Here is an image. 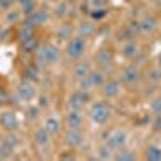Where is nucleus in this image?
Here are the masks:
<instances>
[{"instance_id":"obj_11","label":"nucleus","mask_w":161,"mask_h":161,"mask_svg":"<svg viewBox=\"0 0 161 161\" xmlns=\"http://www.w3.org/2000/svg\"><path fill=\"white\" fill-rule=\"evenodd\" d=\"M121 92L119 82L118 80H110V82H105L102 86V93L105 98H116Z\"/></svg>"},{"instance_id":"obj_10","label":"nucleus","mask_w":161,"mask_h":161,"mask_svg":"<svg viewBox=\"0 0 161 161\" xmlns=\"http://www.w3.org/2000/svg\"><path fill=\"white\" fill-rule=\"evenodd\" d=\"M139 77H140V74H139V69L136 66H127V68L121 73V80L127 86H134L139 80Z\"/></svg>"},{"instance_id":"obj_6","label":"nucleus","mask_w":161,"mask_h":161,"mask_svg":"<svg viewBox=\"0 0 161 161\" xmlns=\"http://www.w3.org/2000/svg\"><path fill=\"white\" fill-rule=\"evenodd\" d=\"M64 142L69 147H77L84 142V134L80 129H71L68 127V130L64 132Z\"/></svg>"},{"instance_id":"obj_5","label":"nucleus","mask_w":161,"mask_h":161,"mask_svg":"<svg viewBox=\"0 0 161 161\" xmlns=\"http://www.w3.org/2000/svg\"><path fill=\"white\" fill-rule=\"evenodd\" d=\"M0 124H2V127L10 132V130H16L18 129V118L15 114V111L11 110H5L0 113Z\"/></svg>"},{"instance_id":"obj_26","label":"nucleus","mask_w":161,"mask_h":161,"mask_svg":"<svg viewBox=\"0 0 161 161\" xmlns=\"http://www.w3.org/2000/svg\"><path fill=\"white\" fill-rule=\"evenodd\" d=\"M114 159H118V161H132V159H136V155H134L132 152H129V150L119 148V152H116V155H114Z\"/></svg>"},{"instance_id":"obj_16","label":"nucleus","mask_w":161,"mask_h":161,"mask_svg":"<svg viewBox=\"0 0 161 161\" xmlns=\"http://www.w3.org/2000/svg\"><path fill=\"white\" fill-rule=\"evenodd\" d=\"M90 73V63L86 61V60H80L74 64V68H73V74L76 79H80V77H84Z\"/></svg>"},{"instance_id":"obj_45","label":"nucleus","mask_w":161,"mask_h":161,"mask_svg":"<svg viewBox=\"0 0 161 161\" xmlns=\"http://www.w3.org/2000/svg\"><path fill=\"white\" fill-rule=\"evenodd\" d=\"M159 66H161V58H159Z\"/></svg>"},{"instance_id":"obj_30","label":"nucleus","mask_w":161,"mask_h":161,"mask_svg":"<svg viewBox=\"0 0 161 161\" xmlns=\"http://www.w3.org/2000/svg\"><path fill=\"white\" fill-rule=\"evenodd\" d=\"M68 3H66V2H60L57 7H55V15L58 16V18H63V16H66V15H68Z\"/></svg>"},{"instance_id":"obj_9","label":"nucleus","mask_w":161,"mask_h":161,"mask_svg":"<svg viewBox=\"0 0 161 161\" xmlns=\"http://www.w3.org/2000/svg\"><path fill=\"white\" fill-rule=\"evenodd\" d=\"M66 126L71 127V129H80L82 127V123H84V118L82 114H80L79 110H69L68 113H66Z\"/></svg>"},{"instance_id":"obj_2","label":"nucleus","mask_w":161,"mask_h":161,"mask_svg":"<svg viewBox=\"0 0 161 161\" xmlns=\"http://www.w3.org/2000/svg\"><path fill=\"white\" fill-rule=\"evenodd\" d=\"M86 52V40L84 37H73L69 39L68 45H66V57L68 60H77L84 55Z\"/></svg>"},{"instance_id":"obj_1","label":"nucleus","mask_w":161,"mask_h":161,"mask_svg":"<svg viewBox=\"0 0 161 161\" xmlns=\"http://www.w3.org/2000/svg\"><path fill=\"white\" fill-rule=\"evenodd\" d=\"M89 116L92 119V123L93 124H98V126H103L108 123V119L111 116V110H110V106L103 103V102H97V103H93L90 106V110H89Z\"/></svg>"},{"instance_id":"obj_38","label":"nucleus","mask_w":161,"mask_h":161,"mask_svg":"<svg viewBox=\"0 0 161 161\" xmlns=\"http://www.w3.org/2000/svg\"><path fill=\"white\" fill-rule=\"evenodd\" d=\"M90 5L93 7V8H103L105 7V0H90Z\"/></svg>"},{"instance_id":"obj_47","label":"nucleus","mask_w":161,"mask_h":161,"mask_svg":"<svg viewBox=\"0 0 161 161\" xmlns=\"http://www.w3.org/2000/svg\"><path fill=\"white\" fill-rule=\"evenodd\" d=\"M159 92H161V89H159Z\"/></svg>"},{"instance_id":"obj_41","label":"nucleus","mask_w":161,"mask_h":161,"mask_svg":"<svg viewBox=\"0 0 161 161\" xmlns=\"http://www.w3.org/2000/svg\"><path fill=\"white\" fill-rule=\"evenodd\" d=\"M10 34V29L8 28H3V29H0V40H5Z\"/></svg>"},{"instance_id":"obj_20","label":"nucleus","mask_w":161,"mask_h":161,"mask_svg":"<svg viewBox=\"0 0 161 161\" xmlns=\"http://www.w3.org/2000/svg\"><path fill=\"white\" fill-rule=\"evenodd\" d=\"M145 158L150 161H159L161 159V148L156 145H150L148 148L145 150Z\"/></svg>"},{"instance_id":"obj_19","label":"nucleus","mask_w":161,"mask_h":161,"mask_svg":"<svg viewBox=\"0 0 161 161\" xmlns=\"http://www.w3.org/2000/svg\"><path fill=\"white\" fill-rule=\"evenodd\" d=\"M113 147L106 142V143H103V145H100L98 147V150H97V156L100 158V159H110V158H113Z\"/></svg>"},{"instance_id":"obj_32","label":"nucleus","mask_w":161,"mask_h":161,"mask_svg":"<svg viewBox=\"0 0 161 161\" xmlns=\"http://www.w3.org/2000/svg\"><path fill=\"white\" fill-rule=\"evenodd\" d=\"M150 110H152V113H153L155 116L161 114V97H156V98L152 100V103H150Z\"/></svg>"},{"instance_id":"obj_42","label":"nucleus","mask_w":161,"mask_h":161,"mask_svg":"<svg viewBox=\"0 0 161 161\" xmlns=\"http://www.w3.org/2000/svg\"><path fill=\"white\" fill-rule=\"evenodd\" d=\"M40 106H48V97H45V95H40Z\"/></svg>"},{"instance_id":"obj_31","label":"nucleus","mask_w":161,"mask_h":161,"mask_svg":"<svg viewBox=\"0 0 161 161\" xmlns=\"http://www.w3.org/2000/svg\"><path fill=\"white\" fill-rule=\"evenodd\" d=\"M32 36H34V34H32V28H28V26L23 24V28H21V31H19V34H18L19 42H24V40H28V39L32 37Z\"/></svg>"},{"instance_id":"obj_36","label":"nucleus","mask_w":161,"mask_h":161,"mask_svg":"<svg viewBox=\"0 0 161 161\" xmlns=\"http://www.w3.org/2000/svg\"><path fill=\"white\" fill-rule=\"evenodd\" d=\"M148 77L153 80V82L159 80V79H161V69H159V68H156V69H152V71H150V74H148Z\"/></svg>"},{"instance_id":"obj_15","label":"nucleus","mask_w":161,"mask_h":161,"mask_svg":"<svg viewBox=\"0 0 161 161\" xmlns=\"http://www.w3.org/2000/svg\"><path fill=\"white\" fill-rule=\"evenodd\" d=\"M60 60V48L57 45H47L45 47V64H57Z\"/></svg>"},{"instance_id":"obj_22","label":"nucleus","mask_w":161,"mask_h":161,"mask_svg":"<svg viewBox=\"0 0 161 161\" xmlns=\"http://www.w3.org/2000/svg\"><path fill=\"white\" fill-rule=\"evenodd\" d=\"M15 147H11L7 140H0V159H7L13 155Z\"/></svg>"},{"instance_id":"obj_33","label":"nucleus","mask_w":161,"mask_h":161,"mask_svg":"<svg viewBox=\"0 0 161 161\" xmlns=\"http://www.w3.org/2000/svg\"><path fill=\"white\" fill-rule=\"evenodd\" d=\"M3 140H7L11 147H15V148H16V147H18V143H19V137L16 136V134H15V130H10L8 134H7V137L3 139Z\"/></svg>"},{"instance_id":"obj_29","label":"nucleus","mask_w":161,"mask_h":161,"mask_svg":"<svg viewBox=\"0 0 161 161\" xmlns=\"http://www.w3.org/2000/svg\"><path fill=\"white\" fill-rule=\"evenodd\" d=\"M18 21H19V11H15V10H7L5 23H7V24H13V23H18Z\"/></svg>"},{"instance_id":"obj_40","label":"nucleus","mask_w":161,"mask_h":161,"mask_svg":"<svg viewBox=\"0 0 161 161\" xmlns=\"http://www.w3.org/2000/svg\"><path fill=\"white\" fill-rule=\"evenodd\" d=\"M8 102V95H7V92L0 89V105H5Z\"/></svg>"},{"instance_id":"obj_18","label":"nucleus","mask_w":161,"mask_h":161,"mask_svg":"<svg viewBox=\"0 0 161 161\" xmlns=\"http://www.w3.org/2000/svg\"><path fill=\"white\" fill-rule=\"evenodd\" d=\"M39 45H40V44H39V40H37L34 36L29 37L28 40H24V42H21V48H23L24 53H34V52L37 50Z\"/></svg>"},{"instance_id":"obj_3","label":"nucleus","mask_w":161,"mask_h":161,"mask_svg":"<svg viewBox=\"0 0 161 161\" xmlns=\"http://www.w3.org/2000/svg\"><path fill=\"white\" fill-rule=\"evenodd\" d=\"M16 93L18 97L23 100V102H32L34 97H36V86L32 80H28L24 79L18 84V89H16Z\"/></svg>"},{"instance_id":"obj_14","label":"nucleus","mask_w":161,"mask_h":161,"mask_svg":"<svg viewBox=\"0 0 161 161\" xmlns=\"http://www.w3.org/2000/svg\"><path fill=\"white\" fill-rule=\"evenodd\" d=\"M95 63L100 68H108L110 63H111V52L108 48H100L95 53Z\"/></svg>"},{"instance_id":"obj_21","label":"nucleus","mask_w":161,"mask_h":161,"mask_svg":"<svg viewBox=\"0 0 161 161\" xmlns=\"http://www.w3.org/2000/svg\"><path fill=\"white\" fill-rule=\"evenodd\" d=\"M71 34H73L71 24H61V26H58V29H57V39H60V40L71 39Z\"/></svg>"},{"instance_id":"obj_17","label":"nucleus","mask_w":161,"mask_h":161,"mask_svg":"<svg viewBox=\"0 0 161 161\" xmlns=\"http://www.w3.org/2000/svg\"><path fill=\"white\" fill-rule=\"evenodd\" d=\"M77 32L80 37H92L93 32H95V26H93L90 21H84V23H80L79 24V28H77Z\"/></svg>"},{"instance_id":"obj_8","label":"nucleus","mask_w":161,"mask_h":161,"mask_svg":"<svg viewBox=\"0 0 161 161\" xmlns=\"http://www.w3.org/2000/svg\"><path fill=\"white\" fill-rule=\"evenodd\" d=\"M126 140H127V136H126V132H124V130H121V129L113 130L110 136H108V143L113 147L114 150L123 148V147L126 145Z\"/></svg>"},{"instance_id":"obj_13","label":"nucleus","mask_w":161,"mask_h":161,"mask_svg":"<svg viewBox=\"0 0 161 161\" xmlns=\"http://www.w3.org/2000/svg\"><path fill=\"white\" fill-rule=\"evenodd\" d=\"M50 137H52V136L47 132L45 127H39V129H36V132H34L32 140H34V143H36L37 147H47L48 142H50Z\"/></svg>"},{"instance_id":"obj_37","label":"nucleus","mask_w":161,"mask_h":161,"mask_svg":"<svg viewBox=\"0 0 161 161\" xmlns=\"http://www.w3.org/2000/svg\"><path fill=\"white\" fill-rule=\"evenodd\" d=\"M15 0H0V8L2 10H11Z\"/></svg>"},{"instance_id":"obj_44","label":"nucleus","mask_w":161,"mask_h":161,"mask_svg":"<svg viewBox=\"0 0 161 161\" xmlns=\"http://www.w3.org/2000/svg\"><path fill=\"white\" fill-rule=\"evenodd\" d=\"M34 0H18V3L23 7V5H28V3H32Z\"/></svg>"},{"instance_id":"obj_46","label":"nucleus","mask_w":161,"mask_h":161,"mask_svg":"<svg viewBox=\"0 0 161 161\" xmlns=\"http://www.w3.org/2000/svg\"><path fill=\"white\" fill-rule=\"evenodd\" d=\"M0 13H2V8H0Z\"/></svg>"},{"instance_id":"obj_25","label":"nucleus","mask_w":161,"mask_h":161,"mask_svg":"<svg viewBox=\"0 0 161 161\" xmlns=\"http://www.w3.org/2000/svg\"><path fill=\"white\" fill-rule=\"evenodd\" d=\"M137 53H139V48H137V45L134 44V42H127V44L123 47V55H124L126 58H136Z\"/></svg>"},{"instance_id":"obj_28","label":"nucleus","mask_w":161,"mask_h":161,"mask_svg":"<svg viewBox=\"0 0 161 161\" xmlns=\"http://www.w3.org/2000/svg\"><path fill=\"white\" fill-rule=\"evenodd\" d=\"M34 55H36V61L39 66H44L45 64V45H39L37 50L34 52Z\"/></svg>"},{"instance_id":"obj_35","label":"nucleus","mask_w":161,"mask_h":161,"mask_svg":"<svg viewBox=\"0 0 161 161\" xmlns=\"http://www.w3.org/2000/svg\"><path fill=\"white\" fill-rule=\"evenodd\" d=\"M24 15H28V16H31L32 13L36 11V5H34V2L32 3H28V5H23V10H21Z\"/></svg>"},{"instance_id":"obj_7","label":"nucleus","mask_w":161,"mask_h":161,"mask_svg":"<svg viewBox=\"0 0 161 161\" xmlns=\"http://www.w3.org/2000/svg\"><path fill=\"white\" fill-rule=\"evenodd\" d=\"M48 15H47V10H36L31 16H28V19H26L24 26H28V28H37V26L44 24L47 21Z\"/></svg>"},{"instance_id":"obj_39","label":"nucleus","mask_w":161,"mask_h":161,"mask_svg":"<svg viewBox=\"0 0 161 161\" xmlns=\"http://www.w3.org/2000/svg\"><path fill=\"white\" fill-rule=\"evenodd\" d=\"M153 129L155 130H161V114H158L153 121Z\"/></svg>"},{"instance_id":"obj_23","label":"nucleus","mask_w":161,"mask_h":161,"mask_svg":"<svg viewBox=\"0 0 161 161\" xmlns=\"http://www.w3.org/2000/svg\"><path fill=\"white\" fill-rule=\"evenodd\" d=\"M89 77H90V82H92L93 87H102L105 84V77H103L102 71H90Z\"/></svg>"},{"instance_id":"obj_24","label":"nucleus","mask_w":161,"mask_h":161,"mask_svg":"<svg viewBox=\"0 0 161 161\" xmlns=\"http://www.w3.org/2000/svg\"><path fill=\"white\" fill-rule=\"evenodd\" d=\"M155 28H156V23H155V19L150 18V16H147V18H143V19L140 21V31H142V32H153Z\"/></svg>"},{"instance_id":"obj_34","label":"nucleus","mask_w":161,"mask_h":161,"mask_svg":"<svg viewBox=\"0 0 161 161\" xmlns=\"http://www.w3.org/2000/svg\"><path fill=\"white\" fill-rule=\"evenodd\" d=\"M26 118L29 121H36L39 118V108L37 106H29V108L26 110Z\"/></svg>"},{"instance_id":"obj_27","label":"nucleus","mask_w":161,"mask_h":161,"mask_svg":"<svg viewBox=\"0 0 161 161\" xmlns=\"http://www.w3.org/2000/svg\"><path fill=\"white\" fill-rule=\"evenodd\" d=\"M24 79L36 82V80L39 79V69H37V66H28V68L24 69Z\"/></svg>"},{"instance_id":"obj_43","label":"nucleus","mask_w":161,"mask_h":161,"mask_svg":"<svg viewBox=\"0 0 161 161\" xmlns=\"http://www.w3.org/2000/svg\"><path fill=\"white\" fill-rule=\"evenodd\" d=\"M103 15H105V11H93V13H92V16H93V18H97V19L103 18Z\"/></svg>"},{"instance_id":"obj_4","label":"nucleus","mask_w":161,"mask_h":161,"mask_svg":"<svg viewBox=\"0 0 161 161\" xmlns=\"http://www.w3.org/2000/svg\"><path fill=\"white\" fill-rule=\"evenodd\" d=\"M87 102H89V93L84 92V90H76L68 98V106H69V110H79L80 111L86 106Z\"/></svg>"},{"instance_id":"obj_12","label":"nucleus","mask_w":161,"mask_h":161,"mask_svg":"<svg viewBox=\"0 0 161 161\" xmlns=\"http://www.w3.org/2000/svg\"><path fill=\"white\" fill-rule=\"evenodd\" d=\"M44 127L47 129V132L50 136H58L60 130H61V121L57 118V116H47L45 118V123H44Z\"/></svg>"}]
</instances>
